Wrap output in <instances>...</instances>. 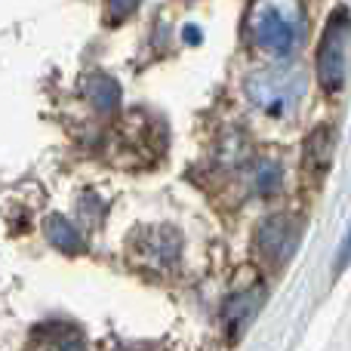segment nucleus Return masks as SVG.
<instances>
[{"mask_svg":"<svg viewBox=\"0 0 351 351\" xmlns=\"http://www.w3.org/2000/svg\"><path fill=\"white\" fill-rule=\"evenodd\" d=\"M305 90H308V80L293 65L256 71V74H250L247 84H243V93H247L250 102L271 117L293 114V108L302 102Z\"/></svg>","mask_w":351,"mask_h":351,"instance_id":"f257e3e1","label":"nucleus"},{"mask_svg":"<svg viewBox=\"0 0 351 351\" xmlns=\"http://www.w3.org/2000/svg\"><path fill=\"white\" fill-rule=\"evenodd\" d=\"M348 37H351V12L336 10L327 19V28L317 47V80L327 93H339L348 71Z\"/></svg>","mask_w":351,"mask_h":351,"instance_id":"f03ea898","label":"nucleus"},{"mask_svg":"<svg viewBox=\"0 0 351 351\" xmlns=\"http://www.w3.org/2000/svg\"><path fill=\"white\" fill-rule=\"evenodd\" d=\"M247 31L256 49H262L268 56H278V59L290 56L293 47H296V25L278 6L265 3V0L253 3V10L247 16Z\"/></svg>","mask_w":351,"mask_h":351,"instance_id":"7ed1b4c3","label":"nucleus"},{"mask_svg":"<svg viewBox=\"0 0 351 351\" xmlns=\"http://www.w3.org/2000/svg\"><path fill=\"white\" fill-rule=\"evenodd\" d=\"M182 253V237L173 228H145L133 237V259L142 268H152V271H167L179 262Z\"/></svg>","mask_w":351,"mask_h":351,"instance_id":"20e7f679","label":"nucleus"},{"mask_svg":"<svg viewBox=\"0 0 351 351\" xmlns=\"http://www.w3.org/2000/svg\"><path fill=\"white\" fill-rule=\"evenodd\" d=\"M253 243H256V253H259L265 262L284 265L299 243V222L293 216H284V213L268 216L265 222L259 225V231H256Z\"/></svg>","mask_w":351,"mask_h":351,"instance_id":"39448f33","label":"nucleus"},{"mask_svg":"<svg viewBox=\"0 0 351 351\" xmlns=\"http://www.w3.org/2000/svg\"><path fill=\"white\" fill-rule=\"evenodd\" d=\"M333 152H336V136H333V127L321 123L308 133L305 139V148H302V173H305V182L311 185H321L327 179L330 167H333Z\"/></svg>","mask_w":351,"mask_h":351,"instance_id":"423d86ee","label":"nucleus"},{"mask_svg":"<svg viewBox=\"0 0 351 351\" xmlns=\"http://www.w3.org/2000/svg\"><path fill=\"white\" fill-rule=\"evenodd\" d=\"M262 299H265V290H262V287H253V290L234 293V296L225 302L222 324H225L231 339H241V333L253 324V317L262 311Z\"/></svg>","mask_w":351,"mask_h":351,"instance_id":"0eeeda50","label":"nucleus"},{"mask_svg":"<svg viewBox=\"0 0 351 351\" xmlns=\"http://www.w3.org/2000/svg\"><path fill=\"white\" fill-rule=\"evenodd\" d=\"M84 93L99 114H114L117 105H121V86L108 74H90L84 84Z\"/></svg>","mask_w":351,"mask_h":351,"instance_id":"6e6552de","label":"nucleus"},{"mask_svg":"<svg viewBox=\"0 0 351 351\" xmlns=\"http://www.w3.org/2000/svg\"><path fill=\"white\" fill-rule=\"evenodd\" d=\"M43 231H47V241L53 243L56 250L68 253V256H77V253H84V250H86L84 234H80V231L74 228L68 219H62V216H47Z\"/></svg>","mask_w":351,"mask_h":351,"instance_id":"1a4fd4ad","label":"nucleus"},{"mask_svg":"<svg viewBox=\"0 0 351 351\" xmlns=\"http://www.w3.org/2000/svg\"><path fill=\"white\" fill-rule=\"evenodd\" d=\"M280 179H284V170H280V164L271 158H262L259 164L253 167V173H250V185H253V191L259 194V197L278 191Z\"/></svg>","mask_w":351,"mask_h":351,"instance_id":"9d476101","label":"nucleus"},{"mask_svg":"<svg viewBox=\"0 0 351 351\" xmlns=\"http://www.w3.org/2000/svg\"><path fill=\"white\" fill-rule=\"evenodd\" d=\"M142 0H105V22L108 25H121L139 10Z\"/></svg>","mask_w":351,"mask_h":351,"instance_id":"9b49d317","label":"nucleus"},{"mask_svg":"<svg viewBox=\"0 0 351 351\" xmlns=\"http://www.w3.org/2000/svg\"><path fill=\"white\" fill-rule=\"evenodd\" d=\"M348 265H351V228H348L346 241H342V247H339V256H336V268H333V274H342Z\"/></svg>","mask_w":351,"mask_h":351,"instance_id":"f8f14e48","label":"nucleus"}]
</instances>
